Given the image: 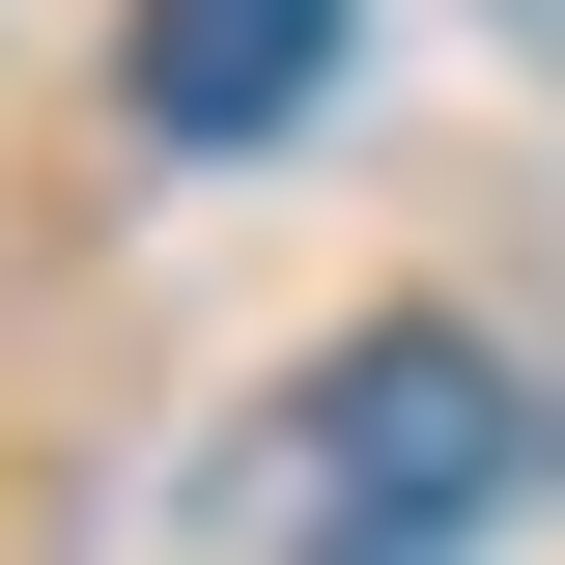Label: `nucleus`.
<instances>
[{
	"instance_id": "7ed1b4c3",
	"label": "nucleus",
	"mask_w": 565,
	"mask_h": 565,
	"mask_svg": "<svg viewBox=\"0 0 565 565\" xmlns=\"http://www.w3.org/2000/svg\"><path fill=\"white\" fill-rule=\"evenodd\" d=\"M509 57H537V85H565V0H509Z\"/></svg>"
},
{
	"instance_id": "f03ea898",
	"label": "nucleus",
	"mask_w": 565,
	"mask_h": 565,
	"mask_svg": "<svg viewBox=\"0 0 565 565\" xmlns=\"http://www.w3.org/2000/svg\"><path fill=\"white\" fill-rule=\"evenodd\" d=\"M340 57H367V0H141L114 29V114L141 141H282Z\"/></svg>"
},
{
	"instance_id": "f257e3e1",
	"label": "nucleus",
	"mask_w": 565,
	"mask_h": 565,
	"mask_svg": "<svg viewBox=\"0 0 565 565\" xmlns=\"http://www.w3.org/2000/svg\"><path fill=\"white\" fill-rule=\"evenodd\" d=\"M537 481V424H509V367L481 340H340L311 396H282V481H255V565H452L481 509Z\"/></svg>"
}]
</instances>
